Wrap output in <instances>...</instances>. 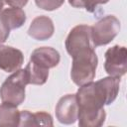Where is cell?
Instances as JSON below:
<instances>
[{
	"mask_svg": "<svg viewBox=\"0 0 127 127\" xmlns=\"http://www.w3.org/2000/svg\"><path fill=\"white\" fill-rule=\"evenodd\" d=\"M120 78L107 76L95 82L79 86L75 96L78 105V125L80 127H100L105 122L104 105H110L117 97Z\"/></svg>",
	"mask_w": 127,
	"mask_h": 127,
	"instance_id": "6da1fadb",
	"label": "cell"
},
{
	"mask_svg": "<svg viewBox=\"0 0 127 127\" xmlns=\"http://www.w3.org/2000/svg\"><path fill=\"white\" fill-rule=\"evenodd\" d=\"M72 58L70 77L74 84L81 86L92 81L95 77L98 58L94 49L77 53Z\"/></svg>",
	"mask_w": 127,
	"mask_h": 127,
	"instance_id": "7a4b0ae2",
	"label": "cell"
},
{
	"mask_svg": "<svg viewBox=\"0 0 127 127\" xmlns=\"http://www.w3.org/2000/svg\"><path fill=\"white\" fill-rule=\"evenodd\" d=\"M28 77L25 69H18L8 76L0 87V97L2 102L19 106L25 100V88Z\"/></svg>",
	"mask_w": 127,
	"mask_h": 127,
	"instance_id": "3957f363",
	"label": "cell"
},
{
	"mask_svg": "<svg viewBox=\"0 0 127 127\" xmlns=\"http://www.w3.org/2000/svg\"><path fill=\"white\" fill-rule=\"evenodd\" d=\"M91 29V39L94 47L109 44L120 31V21L113 15H107L96 22Z\"/></svg>",
	"mask_w": 127,
	"mask_h": 127,
	"instance_id": "277c9868",
	"label": "cell"
},
{
	"mask_svg": "<svg viewBox=\"0 0 127 127\" xmlns=\"http://www.w3.org/2000/svg\"><path fill=\"white\" fill-rule=\"evenodd\" d=\"M65 49L70 57L79 52L94 49L91 39V29L87 25H77L73 27L65 39Z\"/></svg>",
	"mask_w": 127,
	"mask_h": 127,
	"instance_id": "5b68a950",
	"label": "cell"
},
{
	"mask_svg": "<svg viewBox=\"0 0 127 127\" xmlns=\"http://www.w3.org/2000/svg\"><path fill=\"white\" fill-rule=\"evenodd\" d=\"M104 69L113 77L121 78L127 71V50L124 46L115 45L104 54Z\"/></svg>",
	"mask_w": 127,
	"mask_h": 127,
	"instance_id": "8992f818",
	"label": "cell"
},
{
	"mask_svg": "<svg viewBox=\"0 0 127 127\" xmlns=\"http://www.w3.org/2000/svg\"><path fill=\"white\" fill-rule=\"evenodd\" d=\"M56 117L63 124H73L77 120L78 105L75 94H66L60 98L56 105Z\"/></svg>",
	"mask_w": 127,
	"mask_h": 127,
	"instance_id": "52a82bcc",
	"label": "cell"
},
{
	"mask_svg": "<svg viewBox=\"0 0 127 127\" xmlns=\"http://www.w3.org/2000/svg\"><path fill=\"white\" fill-rule=\"evenodd\" d=\"M60 53L51 47H41L34 50L30 57V62L43 69H50L60 63Z\"/></svg>",
	"mask_w": 127,
	"mask_h": 127,
	"instance_id": "ba28073f",
	"label": "cell"
},
{
	"mask_svg": "<svg viewBox=\"0 0 127 127\" xmlns=\"http://www.w3.org/2000/svg\"><path fill=\"white\" fill-rule=\"evenodd\" d=\"M24 64L23 53L13 47L0 45V68L6 72H14Z\"/></svg>",
	"mask_w": 127,
	"mask_h": 127,
	"instance_id": "9c48e42d",
	"label": "cell"
},
{
	"mask_svg": "<svg viewBox=\"0 0 127 127\" xmlns=\"http://www.w3.org/2000/svg\"><path fill=\"white\" fill-rule=\"evenodd\" d=\"M54 32H55L54 23L52 19L47 16L36 17L32 21L28 29L29 36L38 41H46L50 39L54 35Z\"/></svg>",
	"mask_w": 127,
	"mask_h": 127,
	"instance_id": "30bf717a",
	"label": "cell"
},
{
	"mask_svg": "<svg viewBox=\"0 0 127 127\" xmlns=\"http://www.w3.org/2000/svg\"><path fill=\"white\" fill-rule=\"evenodd\" d=\"M27 16L22 8H6L0 13L1 22L11 31L22 27L26 22Z\"/></svg>",
	"mask_w": 127,
	"mask_h": 127,
	"instance_id": "8fae6325",
	"label": "cell"
},
{
	"mask_svg": "<svg viewBox=\"0 0 127 127\" xmlns=\"http://www.w3.org/2000/svg\"><path fill=\"white\" fill-rule=\"evenodd\" d=\"M53 117L51 114L43 111L31 113L28 110L20 111L19 126H53Z\"/></svg>",
	"mask_w": 127,
	"mask_h": 127,
	"instance_id": "7c38bea8",
	"label": "cell"
},
{
	"mask_svg": "<svg viewBox=\"0 0 127 127\" xmlns=\"http://www.w3.org/2000/svg\"><path fill=\"white\" fill-rule=\"evenodd\" d=\"M20 125V111L17 106L4 103L0 105V127H16Z\"/></svg>",
	"mask_w": 127,
	"mask_h": 127,
	"instance_id": "4fadbf2b",
	"label": "cell"
},
{
	"mask_svg": "<svg viewBox=\"0 0 127 127\" xmlns=\"http://www.w3.org/2000/svg\"><path fill=\"white\" fill-rule=\"evenodd\" d=\"M25 71L28 77V83L29 84H35V85H43L46 83L48 76H49V70L40 68L39 66L32 64L30 61L27 64L25 67Z\"/></svg>",
	"mask_w": 127,
	"mask_h": 127,
	"instance_id": "5bb4252c",
	"label": "cell"
},
{
	"mask_svg": "<svg viewBox=\"0 0 127 127\" xmlns=\"http://www.w3.org/2000/svg\"><path fill=\"white\" fill-rule=\"evenodd\" d=\"M35 3L43 10L54 11L60 8L64 3V0H35Z\"/></svg>",
	"mask_w": 127,
	"mask_h": 127,
	"instance_id": "9a60e30c",
	"label": "cell"
},
{
	"mask_svg": "<svg viewBox=\"0 0 127 127\" xmlns=\"http://www.w3.org/2000/svg\"><path fill=\"white\" fill-rule=\"evenodd\" d=\"M109 0H86V4H85V7L84 8H85V10L87 12L92 13V12L95 11L97 5H99V4H105Z\"/></svg>",
	"mask_w": 127,
	"mask_h": 127,
	"instance_id": "2e32d148",
	"label": "cell"
},
{
	"mask_svg": "<svg viewBox=\"0 0 127 127\" xmlns=\"http://www.w3.org/2000/svg\"><path fill=\"white\" fill-rule=\"evenodd\" d=\"M9 34H10V30L0 20V45L6 42V40L9 37Z\"/></svg>",
	"mask_w": 127,
	"mask_h": 127,
	"instance_id": "e0dca14e",
	"label": "cell"
},
{
	"mask_svg": "<svg viewBox=\"0 0 127 127\" xmlns=\"http://www.w3.org/2000/svg\"><path fill=\"white\" fill-rule=\"evenodd\" d=\"M5 3L11 7H17V8H22L24 7L29 0H4Z\"/></svg>",
	"mask_w": 127,
	"mask_h": 127,
	"instance_id": "ac0fdd59",
	"label": "cell"
},
{
	"mask_svg": "<svg viewBox=\"0 0 127 127\" xmlns=\"http://www.w3.org/2000/svg\"><path fill=\"white\" fill-rule=\"evenodd\" d=\"M68 3L74 8H84L86 0H68Z\"/></svg>",
	"mask_w": 127,
	"mask_h": 127,
	"instance_id": "d6986e66",
	"label": "cell"
},
{
	"mask_svg": "<svg viewBox=\"0 0 127 127\" xmlns=\"http://www.w3.org/2000/svg\"><path fill=\"white\" fill-rule=\"evenodd\" d=\"M4 0H0V13H1V11H2V8H3V6H4Z\"/></svg>",
	"mask_w": 127,
	"mask_h": 127,
	"instance_id": "ffe728a7",
	"label": "cell"
}]
</instances>
